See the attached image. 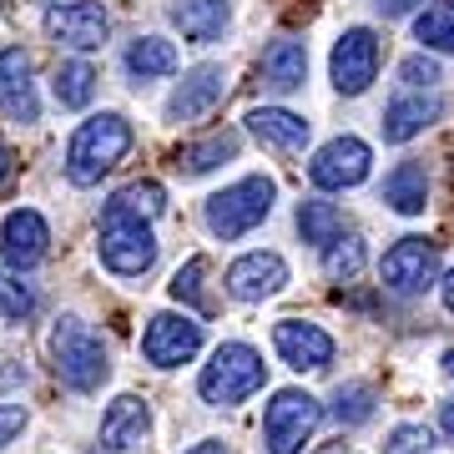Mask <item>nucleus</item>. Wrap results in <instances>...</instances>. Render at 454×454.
Here are the masks:
<instances>
[{
    "mask_svg": "<svg viewBox=\"0 0 454 454\" xmlns=\"http://www.w3.org/2000/svg\"><path fill=\"white\" fill-rule=\"evenodd\" d=\"M127 152H131L127 116H116V112L86 116L82 127L71 131V146H66V177L76 182V187H97Z\"/></svg>",
    "mask_w": 454,
    "mask_h": 454,
    "instance_id": "1",
    "label": "nucleus"
},
{
    "mask_svg": "<svg viewBox=\"0 0 454 454\" xmlns=\"http://www.w3.org/2000/svg\"><path fill=\"white\" fill-rule=\"evenodd\" d=\"M51 364L61 373V384H71L76 394L101 389V379L112 373V358H106V343L91 324L82 318H61L51 328Z\"/></svg>",
    "mask_w": 454,
    "mask_h": 454,
    "instance_id": "2",
    "label": "nucleus"
},
{
    "mask_svg": "<svg viewBox=\"0 0 454 454\" xmlns=\"http://www.w3.org/2000/svg\"><path fill=\"white\" fill-rule=\"evenodd\" d=\"M97 247H101V262L112 268L116 278H142L152 262H157V238H152V227L127 212L121 202H106L101 212V232H97Z\"/></svg>",
    "mask_w": 454,
    "mask_h": 454,
    "instance_id": "3",
    "label": "nucleus"
},
{
    "mask_svg": "<svg viewBox=\"0 0 454 454\" xmlns=\"http://www.w3.org/2000/svg\"><path fill=\"white\" fill-rule=\"evenodd\" d=\"M262 379H268V364H262L258 348H247V343H223L212 364L197 373V394L207 399V404H243L253 394L262 389Z\"/></svg>",
    "mask_w": 454,
    "mask_h": 454,
    "instance_id": "4",
    "label": "nucleus"
},
{
    "mask_svg": "<svg viewBox=\"0 0 454 454\" xmlns=\"http://www.w3.org/2000/svg\"><path fill=\"white\" fill-rule=\"evenodd\" d=\"M273 177H243L232 182V187H223V192L207 197V227L223 238V243H232V238H243V232H253V227L273 212Z\"/></svg>",
    "mask_w": 454,
    "mask_h": 454,
    "instance_id": "5",
    "label": "nucleus"
},
{
    "mask_svg": "<svg viewBox=\"0 0 454 454\" xmlns=\"http://www.w3.org/2000/svg\"><path fill=\"white\" fill-rule=\"evenodd\" d=\"M324 419V404L303 389H283L273 394V404L262 414V439H268V450L273 454H303V444L313 439Z\"/></svg>",
    "mask_w": 454,
    "mask_h": 454,
    "instance_id": "6",
    "label": "nucleus"
},
{
    "mask_svg": "<svg viewBox=\"0 0 454 454\" xmlns=\"http://www.w3.org/2000/svg\"><path fill=\"white\" fill-rule=\"evenodd\" d=\"M379 278H384V288H394V293L434 288V278H439V243H429V238H399V243L384 253V262H379Z\"/></svg>",
    "mask_w": 454,
    "mask_h": 454,
    "instance_id": "7",
    "label": "nucleus"
},
{
    "mask_svg": "<svg viewBox=\"0 0 454 454\" xmlns=\"http://www.w3.org/2000/svg\"><path fill=\"white\" fill-rule=\"evenodd\" d=\"M328 71H333V86L343 97H358L369 91L373 76H379V35L369 26H354L333 41V56H328Z\"/></svg>",
    "mask_w": 454,
    "mask_h": 454,
    "instance_id": "8",
    "label": "nucleus"
},
{
    "mask_svg": "<svg viewBox=\"0 0 454 454\" xmlns=\"http://www.w3.org/2000/svg\"><path fill=\"white\" fill-rule=\"evenodd\" d=\"M197 348H202V324L187 313H157L142 333V354L157 369H177V364L197 358Z\"/></svg>",
    "mask_w": 454,
    "mask_h": 454,
    "instance_id": "9",
    "label": "nucleus"
},
{
    "mask_svg": "<svg viewBox=\"0 0 454 454\" xmlns=\"http://www.w3.org/2000/svg\"><path fill=\"white\" fill-rule=\"evenodd\" d=\"M369 167H373L369 142H358V137H333L328 146H318V157L309 162V177H313V187H324V192H343V187H358V182L369 177Z\"/></svg>",
    "mask_w": 454,
    "mask_h": 454,
    "instance_id": "10",
    "label": "nucleus"
},
{
    "mask_svg": "<svg viewBox=\"0 0 454 454\" xmlns=\"http://www.w3.org/2000/svg\"><path fill=\"white\" fill-rule=\"evenodd\" d=\"M106 31H112V20H106V11H101L97 0H66V5H51L46 11V35L71 51L106 46Z\"/></svg>",
    "mask_w": 454,
    "mask_h": 454,
    "instance_id": "11",
    "label": "nucleus"
},
{
    "mask_svg": "<svg viewBox=\"0 0 454 454\" xmlns=\"http://www.w3.org/2000/svg\"><path fill=\"white\" fill-rule=\"evenodd\" d=\"M273 348H278V358L298 373H318V369L333 364V339H328L318 324H303V318H278Z\"/></svg>",
    "mask_w": 454,
    "mask_h": 454,
    "instance_id": "12",
    "label": "nucleus"
},
{
    "mask_svg": "<svg viewBox=\"0 0 454 454\" xmlns=\"http://www.w3.org/2000/svg\"><path fill=\"white\" fill-rule=\"evenodd\" d=\"M223 91H227V66L202 61L177 82V91L167 101V116H172V121H197V116H207L212 106L223 101Z\"/></svg>",
    "mask_w": 454,
    "mask_h": 454,
    "instance_id": "13",
    "label": "nucleus"
},
{
    "mask_svg": "<svg viewBox=\"0 0 454 454\" xmlns=\"http://www.w3.org/2000/svg\"><path fill=\"white\" fill-rule=\"evenodd\" d=\"M46 243H51V227L41 212H31V207L5 212V223H0V253H5V262L16 273H26V268H35V262L46 258Z\"/></svg>",
    "mask_w": 454,
    "mask_h": 454,
    "instance_id": "14",
    "label": "nucleus"
},
{
    "mask_svg": "<svg viewBox=\"0 0 454 454\" xmlns=\"http://www.w3.org/2000/svg\"><path fill=\"white\" fill-rule=\"evenodd\" d=\"M283 283H288V262L278 258V253H243V258L227 268V293L238 303H262Z\"/></svg>",
    "mask_w": 454,
    "mask_h": 454,
    "instance_id": "15",
    "label": "nucleus"
},
{
    "mask_svg": "<svg viewBox=\"0 0 454 454\" xmlns=\"http://www.w3.org/2000/svg\"><path fill=\"white\" fill-rule=\"evenodd\" d=\"M0 112L11 121H35L41 106H35V82H31V56L20 46L0 51Z\"/></svg>",
    "mask_w": 454,
    "mask_h": 454,
    "instance_id": "16",
    "label": "nucleus"
},
{
    "mask_svg": "<svg viewBox=\"0 0 454 454\" xmlns=\"http://www.w3.org/2000/svg\"><path fill=\"white\" fill-rule=\"evenodd\" d=\"M146 434H152V409H146V399L121 394V399L106 409V419H101V444H106V450H142Z\"/></svg>",
    "mask_w": 454,
    "mask_h": 454,
    "instance_id": "17",
    "label": "nucleus"
},
{
    "mask_svg": "<svg viewBox=\"0 0 454 454\" xmlns=\"http://www.w3.org/2000/svg\"><path fill=\"white\" fill-rule=\"evenodd\" d=\"M258 82L268 91H278V97L298 91V86L309 82V51H303V41H273V46L262 51Z\"/></svg>",
    "mask_w": 454,
    "mask_h": 454,
    "instance_id": "18",
    "label": "nucleus"
},
{
    "mask_svg": "<svg viewBox=\"0 0 454 454\" xmlns=\"http://www.w3.org/2000/svg\"><path fill=\"white\" fill-rule=\"evenodd\" d=\"M172 26L187 41L207 46V41H223V31L232 26V5L227 0H177L172 5Z\"/></svg>",
    "mask_w": 454,
    "mask_h": 454,
    "instance_id": "19",
    "label": "nucleus"
},
{
    "mask_svg": "<svg viewBox=\"0 0 454 454\" xmlns=\"http://www.w3.org/2000/svg\"><path fill=\"white\" fill-rule=\"evenodd\" d=\"M247 131H253L262 146H273V152H303L313 127L303 116L283 112V106H258V112H247Z\"/></svg>",
    "mask_w": 454,
    "mask_h": 454,
    "instance_id": "20",
    "label": "nucleus"
},
{
    "mask_svg": "<svg viewBox=\"0 0 454 454\" xmlns=\"http://www.w3.org/2000/svg\"><path fill=\"white\" fill-rule=\"evenodd\" d=\"M439 116H444V101L439 97H399L384 106V142H414L424 127H434Z\"/></svg>",
    "mask_w": 454,
    "mask_h": 454,
    "instance_id": "21",
    "label": "nucleus"
},
{
    "mask_svg": "<svg viewBox=\"0 0 454 454\" xmlns=\"http://www.w3.org/2000/svg\"><path fill=\"white\" fill-rule=\"evenodd\" d=\"M384 202H389L394 212H404V217H414V212L429 207V172H424L419 162H399L384 177Z\"/></svg>",
    "mask_w": 454,
    "mask_h": 454,
    "instance_id": "22",
    "label": "nucleus"
},
{
    "mask_svg": "<svg viewBox=\"0 0 454 454\" xmlns=\"http://www.w3.org/2000/svg\"><path fill=\"white\" fill-rule=\"evenodd\" d=\"M238 157V131H212L207 142H192V146H177V157H172V167H177L182 177H202V172H212V167H223Z\"/></svg>",
    "mask_w": 454,
    "mask_h": 454,
    "instance_id": "23",
    "label": "nucleus"
},
{
    "mask_svg": "<svg viewBox=\"0 0 454 454\" xmlns=\"http://www.w3.org/2000/svg\"><path fill=\"white\" fill-rule=\"evenodd\" d=\"M127 71L137 82L172 76V71H177V51H172V41H162V35H137L127 46Z\"/></svg>",
    "mask_w": 454,
    "mask_h": 454,
    "instance_id": "24",
    "label": "nucleus"
},
{
    "mask_svg": "<svg viewBox=\"0 0 454 454\" xmlns=\"http://www.w3.org/2000/svg\"><path fill=\"white\" fill-rule=\"evenodd\" d=\"M298 232H303V243H313V247L339 243V238H343V212L333 207V202L309 197V202L298 207Z\"/></svg>",
    "mask_w": 454,
    "mask_h": 454,
    "instance_id": "25",
    "label": "nucleus"
},
{
    "mask_svg": "<svg viewBox=\"0 0 454 454\" xmlns=\"http://www.w3.org/2000/svg\"><path fill=\"white\" fill-rule=\"evenodd\" d=\"M414 41L424 51H454V0H434L414 16Z\"/></svg>",
    "mask_w": 454,
    "mask_h": 454,
    "instance_id": "26",
    "label": "nucleus"
},
{
    "mask_svg": "<svg viewBox=\"0 0 454 454\" xmlns=\"http://www.w3.org/2000/svg\"><path fill=\"white\" fill-rule=\"evenodd\" d=\"M51 86H56V101H61V106H86L91 91H97V71L86 61H61Z\"/></svg>",
    "mask_w": 454,
    "mask_h": 454,
    "instance_id": "27",
    "label": "nucleus"
},
{
    "mask_svg": "<svg viewBox=\"0 0 454 454\" xmlns=\"http://www.w3.org/2000/svg\"><path fill=\"white\" fill-rule=\"evenodd\" d=\"M373 404H379V394H373L369 384H339V389H333V419L339 424L373 419Z\"/></svg>",
    "mask_w": 454,
    "mask_h": 454,
    "instance_id": "28",
    "label": "nucleus"
},
{
    "mask_svg": "<svg viewBox=\"0 0 454 454\" xmlns=\"http://www.w3.org/2000/svg\"><path fill=\"white\" fill-rule=\"evenodd\" d=\"M358 268H364V243H358V238H339V243L324 247V273L333 278V283H348Z\"/></svg>",
    "mask_w": 454,
    "mask_h": 454,
    "instance_id": "29",
    "label": "nucleus"
},
{
    "mask_svg": "<svg viewBox=\"0 0 454 454\" xmlns=\"http://www.w3.org/2000/svg\"><path fill=\"white\" fill-rule=\"evenodd\" d=\"M116 202H121V207L127 212H137V217H157V212L167 207V192H162V182H131V187H121V192H116Z\"/></svg>",
    "mask_w": 454,
    "mask_h": 454,
    "instance_id": "30",
    "label": "nucleus"
},
{
    "mask_svg": "<svg viewBox=\"0 0 454 454\" xmlns=\"http://www.w3.org/2000/svg\"><path fill=\"white\" fill-rule=\"evenodd\" d=\"M35 309V293L11 268H0V318H26Z\"/></svg>",
    "mask_w": 454,
    "mask_h": 454,
    "instance_id": "31",
    "label": "nucleus"
},
{
    "mask_svg": "<svg viewBox=\"0 0 454 454\" xmlns=\"http://www.w3.org/2000/svg\"><path fill=\"white\" fill-rule=\"evenodd\" d=\"M202 273H207V262L187 258L177 273H172V298H177V303H197V309H207V298H202Z\"/></svg>",
    "mask_w": 454,
    "mask_h": 454,
    "instance_id": "32",
    "label": "nucleus"
},
{
    "mask_svg": "<svg viewBox=\"0 0 454 454\" xmlns=\"http://www.w3.org/2000/svg\"><path fill=\"white\" fill-rule=\"evenodd\" d=\"M429 450H434V434L424 424H399L384 444V454H429Z\"/></svg>",
    "mask_w": 454,
    "mask_h": 454,
    "instance_id": "33",
    "label": "nucleus"
},
{
    "mask_svg": "<svg viewBox=\"0 0 454 454\" xmlns=\"http://www.w3.org/2000/svg\"><path fill=\"white\" fill-rule=\"evenodd\" d=\"M399 76H404L409 86H434V82H439V61L419 51V56H409V61L399 66Z\"/></svg>",
    "mask_w": 454,
    "mask_h": 454,
    "instance_id": "34",
    "label": "nucleus"
},
{
    "mask_svg": "<svg viewBox=\"0 0 454 454\" xmlns=\"http://www.w3.org/2000/svg\"><path fill=\"white\" fill-rule=\"evenodd\" d=\"M20 429H26V409L20 404H0V450H5Z\"/></svg>",
    "mask_w": 454,
    "mask_h": 454,
    "instance_id": "35",
    "label": "nucleus"
},
{
    "mask_svg": "<svg viewBox=\"0 0 454 454\" xmlns=\"http://www.w3.org/2000/svg\"><path fill=\"white\" fill-rule=\"evenodd\" d=\"M414 5H419V0H373V11H379L384 20H399V16H409Z\"/></svg>",
    "mask_w": 454,
    "mask_h": 454,
    "instance_id": "36",
    "label": "nucleus"
},
{
    "mask_svg": "<svg viewBox=\"0 0 454 454\" xmlns=\"http://www.w3.org/2000/svg\"><path fill=\"white\" fill-rule=\"evenodd\" d=\"M439 298H444V309H450V313H454V273H450V278H444V283H439Z\"/></svg>",
    "mask_w": 454,
    "mask_h": 454,
    "instance_id": "37",
    "label": "nucleus"
},
{
    "mask_svg": "<svg viewBox=\"0 0 454 454\" xmlns=\"http://www.w3.org/2000/svg\"><path fill=\"white\" fill-rule=\"evenodd\" d=\"M187 454H232L227 444H217V439H207V444H197V450H187Z\"/></svg>",
    "mask_w": 454,
    "mask_h": 454,
    "instance_id": "38",
    "label": "nucleus"
},
{
    "mask_svg": "<svg viewBox=\"0 0 454 454\" xmlns=\"http://www.w3.org/2000/svg\"><path fill=\"white\" fill-rule=\"evenodd\" d=\"M11 162H16V157H11V146H5V142H0V182H5V177H11Z\"/></svg>",
    "mask_w": 454,
    "mask_h": 454,
    "instance_id": "39",
    "label": "nucleus"
},
{
    "mask_svg": "<svg viewBox=\"0 0 454 454\" xmlns=\"http://www.w3.org/2000/svg\"><path fill=\"white\" fill-rule=\"evenodd\" d=\"M439 429L454 439V404H444V414H439Z\"/></svg>",
    "mask_w": 454,
    "mask_h": 454,
    "instance_id": "40",
    "label": "nucleus"
},
{
    "mask_svg": "<svg viewBox=\"0 0 454 454\" xmlns=\"http://www.w3.org/2000/svg\"><path fill=\"white\" fill-rule=\"evenodd\" d=\"M444 373H450V379H454V348H450V354H444Z\"/></svg>",
    "mask_w": 454,
    "mask_h": 454,
    "instance_id": "41",
    "label": "nucleus"
}]
</instances>
